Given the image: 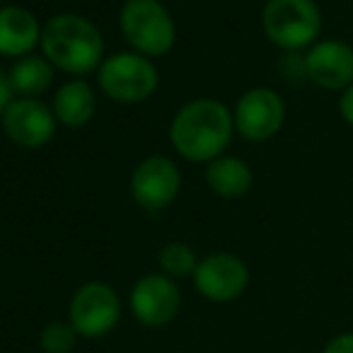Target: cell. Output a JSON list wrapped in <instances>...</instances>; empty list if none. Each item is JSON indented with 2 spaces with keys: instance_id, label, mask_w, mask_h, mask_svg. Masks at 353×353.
Returning <instances> with one entry per match:
<instances>
[{
  "instance_id": "1",
  "label": "cell",
  "mask_w": 353,
  "mask_h": 353,
  "mask_svg": "<svg viewBox=\"0 0 353 353\" xmlns=\"http://www.w3.org/2000/svg\"><path fill=\"white\" fill-rule=\"evenodd\" d=\"M235 138L232 109L216 97H196L176 109L170 121V143L189 162H211L225 155Z\"/></svg>"
},
{
  "instance_id": "2",
  "label": "cell",
  "mask_w": 353,
  "mask_h": 353,
  "mask_svg": "<svg viewBox=\"0 0 353 353\" xmlns=\"http://www.w3.org/2000/svg\"><path fill=\"white\" fill-rule=\"evenodd\" d=\"M39 54L70 78L97 73L107 59V46L99 27L78 12H59L44 22Z\"/></svg>"
},
{
  "instance_id": "3",
  "label": "cell",
  "mask_w": 353,
  "mask_h": 353,
  "mask_svg": "<svg viewBox=\"0 0 353 353\" xmlns=\"http://www.w3.org/2000/svg\"><path fill=\"white\" fill-rule=\"evenodd\" d=\"M119 30L131 51L152 61L176 44V22L162 0H126L119 12Z\"/></svg>"
},
{
  "instance_id": "4",
  "label": "cell",
  "mask_w": 353,
  "mask_h": 353,
  "mask_svg": "<svg viewBox=\"0 0 353 353\" xmlns=\"http://www.w3.org/2000/svg\"><path fill=\"white\" fill-rule=\"evenodd\" d=\"M266 39L285 54L310 49L322 34V10L314 0H266L261 8Z\"/></svg>"
},
{
  "instance_id": "5",
  "label": "cell",
  "mask_w": 353,
  "mask_h": 353,
  "mask_svg": "<svg viewBox=\"0 0 353 353\" xmlns=\"http://www.w3.org/2000/svg\"><path fill=\"white\" fill-rule=\"evenodd\" d=\"M97 88L107 99L119 104L148 102L160 88V70L155 61L136 51L109 54L97 68Z\"/></svg>"
},
{
  "instance_id": "6",
  "label": "cell",
  "mask_w": 353,
  "mask_h": 353,
  "mask_svg": "<svg viewBox=\"0 0 353 353\" xmlns=\"http://www.w3.org/2000/svg\"><path fill=\"white\" fill-rule=\"evenodd\" d=\"M121 319V298L104 281H88L68 303V322L83 339H102Z\"/></svg>"
},
{
  "instance_id": "7",
  "label": "cell",
  "mask_w": 353,
  "mask_h": 353,
  "mask_svg": "<svg viewBox=\"0 0 353 353\" xmlns=\"http://www.w3.org/2000/svg\"><path fill=\"white\" fill-rule=\"evenodd\" d=\"M128 189L141 211L160 213L170 208L182 192V172L172 157L150 155L133 167Z\"/></svg>"
},
{
  "instance_id": "8",
  "label": "cell",
  "mask_w": 353,
  "mask_h": 353,
  "mask_svg": "<svg viewBox=\"0 0 353 353\" xmlns=\"http://www.w3.org/2000/svg\"><path fill=\"white\" fill-rule=\"evenodd\" d=\"M235 133L247 143H266L285 123V102L271 88H250L232 107Z\"/></svg>"
},
{
  "instance_id": "9",
  "label": "cell",
  "mask_w": 353,
  "mask_h": 353,
  "mask_svg": "<svg viewBox=\"0 0 353 353\" xmlns=\"http://www.w3.org/2000/svg\"><path fill=\"white\" fill-rule=\"evenodd\" d=\"M0 128L12 145L22 150H39L56 138V121L51 104L39 97H15L0 117Z\"/></svg>"
},
{
  "instance_id": "10",
  "label": "cell",
  "mask_w": 353,
  "mask_h": 353,
  "mask_svg": "<svg viewBox=\"0 0 353 353\" xmlns=\"http://www.w3.org/2000/svg\"><path fill=\"white\" fill-rule=\"evenodd\" d=\"M131 312L143 327L160 329L167 327L179 314L182 307V290L174 279H170L162 271L145 274L133 283L128 295Z\"/></svg>"
},
{
  "instance_id": "11",
  "label": "cell",
  "mask_w": 353,
  "mask_h": 353,
  "mask_svg": "<svg viewBox=\"0 0 353 353\" xmlns=\"http://www.w3.org/2000/svg\"><path fill=\"white\" fill-rule=\"evenodd\" d=\"M194 285L199 295L211 303H232L250 285V266L245 259L230 252H213V254L199 259L194 271Z\"/></svg>"
},
{
  "instance_id": "12",
  "label": "cell",
  "mask_w": 353,
  "mask_h": 353,
  "mask_svg": "<svg viewBox=\"0 0 353 353\" xmlns=\"http://www.w3.org/2000/svg\"><path fill=\"white\" fill-rule=\"evenodd\" d=\"M305 78L317 88L336 92L353 85V46L341 39H319L307 49Z\"/></svg>"
},
{
  "instance_id": "13",
  "label": "cell",
  "mask_w": 353,
  "mask_h": 353,
  "mask_svg": "<svg viewBox=\"0 0 353 353\" xmlns=\"http://www.w3.org/2000/svg\"><path fill=\"white\" fill-rule=\"evenodd\" d=\"M44 25L22 6H0V56L17 61L39 49Z\"/></svg>"
},
{
  "instance_id": "14",
  "label": "cell",
  "mask_w": 353,
  "mask_h": 353,
  "mask_svg": "<svg viewBox=\"0 0 353 353\" xmlns=\"http://www.w3.org/2000/svg\"><path fill=\"white\" fill-rule=\"evenodd\" d=\"M51 112L59 126L83 128L97 114V92L85 78H70L56 88L51 97Z\"/></svg>"
},
{
  "instance_id": "15",
  "label": "cell",
  "mask_w": 353,
  "mask_h": 353,
  "mask_svg": "<svg viewBox=\"0 0 353 353\" xmlns=\"http://www.w3.org/2000/svg\"><path fill=\"white\" fill-rule=\"evenodd\" d=\"M206 184L211 192L221 199H242L250 194L252 184H254V172H252L250 162L235 155H221L206 165Z\"/></svg>"
},
{
  "instance_id": "16",
  "label": "cell",
  "mask_w": 353,
  "mask_h": 353,
  "mask_svg": "<svg viewBox=\"0 0 353 353\" xmlns=\"http://www.w3.org/2000/svg\"><path fill=\"white\" fill-rule=\"evenodd\" d=\"M54 75L56 68L46 61V56L37 54V51L12 61V65L8 68V80H10V88L15 92V97L41 99V94H46L54 88Z\"/></svg>"
},
{
  "instance_id": "17",
  "label": "cell",
  "mask_w": 353,
  "mask_h": 353,
  "mask_svg": "<svg viewBox=\"0 0 353 353\" xmlns=\"http://www.w3.org/2000/svg\"><path fill=\"white\" fill-rule=\"evenodd\" d=\"M157 264H160L162 274H167L170 279H187L194 276L199 266V256L194 252L192 245L187 242H167L157 254Z\"/></svg>"
},
{
  "instance_id": "18",
  "label": "cell",
  "mask_w": 353,
  "mask_h": 353,
  "mask_svg": "<svg viewBox=\"0 0 353 353\" xmlns=\"http://www.w3.org/2000/svg\"><path fill=\"white\" fill-rule=\"evenodd\" d=\"M78 341V332L68 319H54L39 334V346L44 353H70Z\"/></svg>"
},
{
  "instance_id": "19",
  "label": "cell",
  "mask_w": 353,
  "mask_h": 353,
  "mask_svg": "<svg viewBox=\"0 0 353 353\" xmlns=\"http://www.w3.org/2000/svg\"><path fill=\"white\" fill-rule=\"evenodd\" d=\"M322 353H353V332L336 334L334 339H329L327 346L322 348Z\"/></svg>"
},
{
  "instance_id": "20",
  "label": "cell",
  "mask_w": 353,
  "mask_h": 353,
  "mask_svg": "<svg viewBox=\"0 0 353 353\" xmlns=\"http://www.w3.org/2000/svg\"><path fill=\"white\" fill-rule=\"evenodd\" d=\"M339 114L353 128V85H348L341 92V97H339Z\"/></svg>"
},
{
  "instance_id": "21",
  "label": "cell",
  "mask_w": 353,
  "mask_h": 353,
  "mask_svg": "<svg viewBox=\"0 0 353 353\" xmlns=\"http://www.w3.org/2000/svg\"><path fill=\"white\" fill-rule=\"evenodd\" d=\"M12 99H15V92H12L10 80H8V70L0 68V117L6 114V109L10 107Z\"/></svg>"
}]
</instances>
